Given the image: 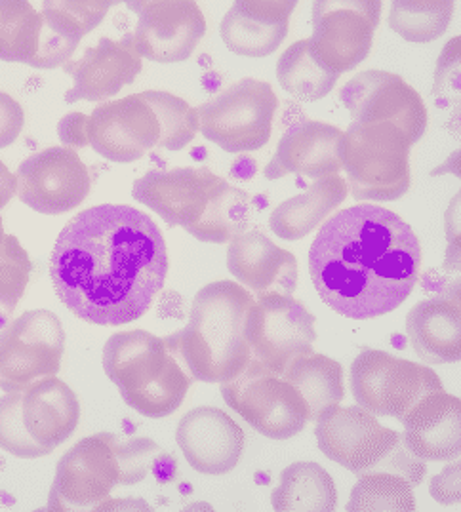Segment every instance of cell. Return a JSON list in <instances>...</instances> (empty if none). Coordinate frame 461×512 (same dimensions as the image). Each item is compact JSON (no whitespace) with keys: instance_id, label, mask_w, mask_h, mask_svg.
<instances>
[{"instance_id":"1","label":"cell","mask_w":461,"mask_h":512,"mask_svg":"<svg viewBox=\"0 0 461 512\" xmlns=\"http://www.w3.org/2000/svg\"><path fill=\"white\" fill-rule=\"evenodd\" d=\"M168 269L161 229L128 204L92 206L69 219L50 257L61 303L98 326H124L145 315Z\"/></svg>"},{"instance_id":"2","label":"cell","mask_w":461,"mask_h":512,"mask_svg":"<svg viewBox=\"0 0 461 512\" xmlns=\"http://www.w3.org/2000/svg\"><path fill=\"white\" fill-rule=\"evenodd\" d=\"M421 246L399 214L357 204L328 217L309 250V273L338 315L372 320L399 309L420 278Z\"/></svg>"},{"instance_id":"3","label":"cell","mask_w":461,"mask_h":512,"mask_svg":"<svg viewBox=\"0 0 461 512\" xmlns=\"http://www.w3.org/2000/svg\"><path fill=\"white\" fill-rule=\"evenodd\" d=\"M254 303L250 292L231 280L210 282L199 290L189 324L168 335L195 381L223 383L250 364L246 320Z\"/></svg>"},{"instance_id":"4","label":"cell","mask_w":461,"mask_h":512,"mask_svg":"<svg viewBox=\"0 0 461 512\" xmlns=\"http://www.w3.org/2000/svg\"><path fill=\"white\" fill-rule=\"evenodd\" d=\"M162 450L145 436H86L61 455L50 490V511H101L117 486H134L155 471Z\"/></svg>"},{"instance_id":"5","label":"cell","mask_w":461,"mask_h":512,"mask_svg":"<svg viewBox=\"0 0 461 512\" xmlns=\"http://www.w3.org/2000/svg\"><path fill=\"white\" fill-rule=\"evenodd\" d=\"M197 132V109L159 90L107 101L90 117V147L121 164L136 162L153 149L181 151Z\"/></svg>"},{"instance_id":"6","label":"cell","mask_w":461,"mask_h":512,"mask_svg":"<svg viewBox=\"0 0 461 512\" xmlns=\"http://www.w3.org/2000/svg\"><path fill=\"white\" fill-rule=\"evenodd\" d=\"M103 370L124 402L151 419L176 414L195 381L170 339L145 330L111 335L103 347Z\"/></svg>"},{"instance_id":"7","label":"cell","mask_w":461,"mask_h":512,"mask_svg":"<svg viewBox=\"0 0 461 512\" xmlns=\"http://www.w3.org/2000/svg\"><path fill=\"white\" fill-rule=\"evenodd\" d=\"M317 444L330 461L355 476L387 471L402 476L412 488L425 476V461L408 450L402 433L383 427L376 415L359 406L330 408L315 421Z\"/></svg>"},{"instance_id":"8","label":"cell","mask_w":461,"mask_h":512,"mask_svg":"<svg viewBox=\"0 0 461 512\" xmlns=\"http://www.w3.org/2000/svg\"><path fill=\"white\" fill-rule=\"evenodd\" d=\"M81 402L58 379L42 377L20 393L0 396V450L20 459L50 455L77 431Z\"/></svg>"},{"instance_id":"9","label":"cell","mask_w":461,"mask_h":512,"mask_svg":"<svg viewBox=\"0 0 461 512\" xmlns=\"http://www.w3.org/2000/svg\"><path fill=\"white\" fill-rule=\"evenodd\" d=\"M412 143L391 122H351L343 132V164L351 195L361 202L401 200L412 185Z\"/></svg>"},{"instance_id":"10","label":"cell","mask_w":461,"mask_h":512,"mask_svg":"<svg viewBox=\"0 0 461 512\" xmlns=\"http://www.w3.org/2000/svg\"><path fill=\"white\" fill-rule=\"evenodd\" d=\"M279 98L265 80L242 79L197 109L202 136L227 153L258 151L271 138Z\"/></svg>"},{"instance_id":"11","label":"cell","mask_w":461,"mask_h":512,"mask_svg":"<svg viewBox=\"0 0 461 512\" xmlns=\"http://www.w3.org/2000/svg\"><path fill=\"white\" fill-rule=\"evenodd\" d=\"M225 404L258 433L271 440H290L309 423V408L300 393L258 360L221 383Z\"/></svg>"},{"instance_id":"12","label":"cell","mask_w":461,"mask_h":512,"mask_svg":"<svg viewBox=\"0 0 461 512\" xmlns=\"http://www.w3.org/2000/svg\"><path fill=\"white\" fill-rule=\"evenodd\" d=\"M442 389L431 368L385 351L364 349L351 364V391L368 414L402 421L423 396Z\"/></svg>"},{"instance_id":"13","label":"cell","mask_w":461,"mask_h":512,"mask_svg":"<svg viewBox=\"0 0 461 512\" xmlns=\"http://www.w3.org/2000/svg\"><path fill=\"white\" fill-rule=\"evenodd\" d=\"M65 332L61 320L46 309L14 318L0 335V389L20 393L61 368Z\"/></svg>"},{"instance_id":"14","label":"cell","mask_w":461,"mask_h":512,"mask_svg":"<svg viewBox=\"0 0 461 512\" xmlns=\"http://www.w3.org/2000/svg\"><path fill=\"white\" fill-rule=\"evenodd\" d=\"M246 335L252 358L273 374L284 375L292 362L313 353L315 316L296 297L267 294L252 305Z\"/></svg>"},{"instance_id":"15","label":"cell","mask_w":461,"mask_h":512,"mask_svg":"<svg viewBox=\"0 0 461 512\" xmlns=\"http://www.w3.org/2000/svg\"><path fill=\"white\" fill-rule=\"evenodd\" d=\"M378 0H321L313 4L311 50L334 73H347L370 56L380 25Z\"/></svg>"},{"instance_id":"16","label":"cell","mask_w":461,"mask_h":512,"mask_svg":"<svg viewBox=\"0 0 461 512\" xmlns=\"http://www.w3.org/2000/svg\"><path fill=\"white\" fill-rule=\"evenodd\" d=\"M16 179L21 202L46 216L77 210L92 187L86 164L69 147H48L25 158Z\"/></svg>"},{"instance_id":"17","label":"cell","mask_w":461,"mask_h":512,"mask_svg":"<svg viewBox=\"0 0 461 512\" xmlns=\"http://www.w3.org/2000/svg\"><path fill=\"white\" fill-rule=\"evenodd\" d=\"M341 103L353 122H391L399 126L412 145L427 130V107L406 80L387 71H362L340 90Z\"/></svg>"},{"instance_id":"18","label":"cell","mask_w":461,"mask_h":512,"mask_svg":"<svg viewBox=\"0 0 461 512\" xmlns=\"http://www.w3.org/2000/svg\"><path fill=\"white\" fill-rule=\"evenodd\" d=\"M138 16L130 35L141 58L157 63L189 60L206 35V20L193 0H140L128 2Z\"/></svg>"},{"instance_id":"19","label":"cell","mask_w":461,"mask_h":512,"mask_svg":"<svg viewBox=\"0 0 461 512\" xmlns=\"http://www.w3.org/2000/svg\"><path fill=\"white\" fill-rule=\"evenodd\" d=\"M223 183L208 168L151 170L134 183L132 197L168 225L189 229L201 219L210 198Z\"/></svg>"},{"instance_id":"20","label":"cell","mask_w":461,"mask_h":512,"mask_svg":"<svg viewBox=\"0 0 461 512\" xmlns=\"http://www.w3.org/2000/svg\"><path fill=\"white\" fill-rule=\"evenodd\" d=\"M176 442L193 471L223 476L241 463L246 434L227 412L214 406H199L181 417Z\"/></svg>"},{"instance_id":"21","label":"cell","mask_w":461,"mask_h":512,"mask_svg":"<svg viewBox=\"0 0 461 512\" xmlns=\"http://www.w3.org/2000/svg\"><path fill=\"white\" fill-rule=\"evenodd\" d=\"M140 52L132 37L113 40L101 37L79 60L67 61L63 71L73 79V88L65 94L67 103L105 101L140 77Z\"/></svg>"},{"instance_id":"22","label":"cell","mask_w":461,"mask_h":512,"mask_svg":"<svg viewBox=\"0 0 461 512\" xmlns=\"http://www.w3.org/2000/svg\"><path fill=\"white\" fill-rule=\"evenodd\" d=\"M343 164V132L315 120L294 122L277 145L275 157L265 166V178L338 176Z\"/></svg>"},{"instance_id":"23","label":"cell","mask_w":461,"mask_h":512,"mask_svg":"<svg viewBox=\"0 0 461 512\" xmlns=\"http://www.w3.org/2000/svg\"><path fill=\"white\" fill-rule=\"evenodd\" d=\"M227 269L252 292L292 296L298 286V261L261 231H246L229 242Z\"/></svg>"},{"instance_id":"24","label":"cell","mask_w":461,"mask_h":512,"mask_svg":"<svg viewBox=\"0 0 461 512\" xmlns=\"http://www.w3.org/2000/svg\"><path fill=\"white\" fill-rule=\"evenodd\" d=\"M408 450L423 461H456L461 455V400L442 391L423 396L401 421Z\"/></svg>"},{"instance_id":"25","label":"cell","mask_w":461,"mask_h":512,"mask_svg":"<svg viewBox=\"0 0 461 512\" xmlns=\"http://www.w3.org/2000/svg\"><path fill=\"white\" fill-rule=\"evenodd\" d=\"M294 8L296 2L282 0L235 2L221 20V39L237 56L267 58L286 39Z\"/></svg>"},{"instance_id":"26","label":"cell","mask_w":461,"mask_h":512,"mask_svg":"<svg viewBox=\"0 0 461 512\" xmlns=\"http://www.w3.org/2000/svg\"><path fill=\"white\" fill-rule=\"evenodd\" d=\"M406 334L421 362L437 366L460 362V297H433L416 303L406 316Z\"/></svg>"},{"instance_id":"27","label":"cell","mask_w":461,"mask_h":512,"mask_svg":"<svg viewBox=\"0 0 461 512\" xmlns=\"http://www.w3.org/2000/svg\"><path fill=\"white\" fill-rule=\"evenodd\" d=\"M345 198V179L340 176L315 179L305 193L284 200L271 212L269 227L282 240H300L319 229Z\"/></svg>"},{"instance_id":"28","label":"cell","mask_w":461,"mask_h":512,"mask_svg":"<svg viewBox=\"0 0 461 512\" xmlns=\"http://www.w3.org/2000/svg\"><path fill=\"white\" fill-rule=\"evenodd\" d=\"M271 503L279 512L336 511V482L319 463L298 461L282 471L279 486L271 493Z\"/></svg>"},{"instance_id":"29","label":"cell","mask_w":461,"mask_h":512,"mask_svg":"<svg viewBox=\"0 0 461 512\" xmlns=\"http://www.w3.org/2000/svg\"><path fill=\"white\" fill-rule=\"evenodd\" d=\"M282 377L305 400L309 421L313 423L330 408L340 406L343 400V368L328 356L317 353L300 356Z\"/></svg>"},{"instance_id":"30","label":"cell","mask_w":461,"mask_h":512,"mask_svg":"<svg viewBox=\"0 0 461 512\" xmlns=\"http://www.w3.org/2000/svg\"><path fill=\"white\" fill-rule=\"evenodd\" d=\"M252 212V195L225 181L220 191L210 198L201 219L185 231L201 242L227 244L248 231Z\"/></svg>"},{"instance_id":"31","label":"cell","mask_w":461,"mask_h":512,"mask_svg":"<svg viewBox=\"0 0 461 512\" xmlns=\"http://www.w3.org/2000/svg\"><path fill=\"white\" fill-rule=\"evenodd\" d=\"M277 79L282 90L292 98L313 103L326 98L336 88L340 75L317 60L307 39L298 40L284 50L277 63Z\"/></svg>"},{"instance_id":"32","label":"cell","mask_w":461,"mask_h":512,"mask_svg":"<svg viewBox=\"0 0 461 512\" xmlns=\"http://www.w3.org/2000/svg\"><path fill=\"white\" fill-rule=\"evenodd\" d=\"M42 14L25 0H0V60L31 65L39 56Z\"/></svg>"},{"instance_id":"33","label":"cell","mask_w":461,"mask_h":512,"mask_svg":"<svg viewBox=\"0 0 461 512\" xmlns=\"http://www.w3.org/2000/svg\"><path fill=\"white\" fill-rule=\"evenodd\" d=\"M353 512L416 511V495L408 480L395 473L376 471L359 476L349 503Z\"/></svg>"},{"instance_id":"34","label":"cell","mask_w":461,"mask_h":512,"mask_svg":"<svg viewBox=\"0 0 461 512\" xmlns=\"http://www.w3.org/2000/svg\"><path fill=\"white\" fill-rule=\"evenodd\" d=\"M454 2H393L389 27L402 39L414 44H429L448 31Z\"/></svg>"},{"instance_id":"35","label":"cell","mask_w":461,"mask_h":512,"mask_svg":"<svg viewBox=\"0 0 461 512\" xmlns=\"http://www.w3.org/2000/svg\"><path fill=\"white\" fill-rule=\"evenodd\" d=\"M111 6L113 2H98V0L42 2L41 14L46 25L54 33H58L61 39L79 46V42L100 25Z\"/></svg>"},{"instance_id":"36","label":"cell","mask_w":461,"mask_h":512,"mask_svg":"<svg viewBox=\"0 0 461 512\" xmlns=\"http://www.w3.org/2000/svg\"><path fill=\"white\" fill-rule=\"evenodd\" d=\"M31 271V257L23 250L20 240L14 235H4L0 244V301L18 307Z\"/></svg>"},{"instance_id":"37","label":"cell","mask_w":461,"mask_h":512,"mask_svg":"<svg viewBox=\"0 0 461 512\" xmlns=\"http://www.w3.org/2000/svg\"><path fill=\"white\" fill-rule=\"evenodd\" d=\"M25 126L23 107L16 99L0 92V149L10 147L21 136Z\"/></svg>"},{"instance_id":"38","label":"cell","mask_w":461,"mask_h":512,"mask_svg":"<svg viewBox=\"0 0 461 512\" xmlns=\"http://www.w3.org/2000/svg\"><path fill=\"white\" fill-rule=\"evenodd\" d=\"M461 465L460 459H456L452 465H448L441 474L431 478L429 492L433 499L441 505H452L460 503L461 499Z\"/></svg>"},{"instance_id":"39","label":"cell","mask_w":461,"mask_h":512,"mask_svg":"<svg viewBox=\"0 0 461 512\" xmlns=\"http://www.w3.org/2000/svg\"><path fill=\"white\" fill-rule=\"evenodd\" d=\"M58 134H60L63 147L69 149H82L90 145V117L82 113H69L60 120L58 124Z\"/></svg>"},{"instance_id":"40","label":"cell","mask_w":461,"mask_h":512,"mask_svg":"<svg viewBox=\"0 0 461 512\" xmlns=\"http://www.w3.org/2000/svg\"><path fill=\"white\" fill-rule=\"evenodd\" d=\"M18 193V179L0 162V210L16 197Z\"/></svg>"},{"instance_id":"41","label":"cell","mask_w":461,"mask_h":512,"mask_svg":"<svg viewBox=\"0 0 461 512\" xmlns=\"http://www.w3.org/2000/svg\"><path fill=\"white\" fill-rule=\"evenodd\" d=\"M18 307L0 301V335L4 334V330L10 326V322L14 320V313Z\"/></svg>"},{"instance_id":"42","label":"cell","mask_w":461,"mask_h":512,"mask_svg":"<svg viewBox=\"0 0 461 512\" xmlns=\"http://www.w3.org/2000/svg\"><path fill=\"white\" fill-rule=\"evenodd\" d=\"M2 238H4V227H2V217H0V244H2Z\"/></svg>"}]
</instances>
